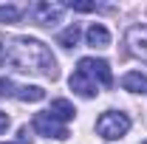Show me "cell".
Listing matches in <instances>:
<instances>
[{
    "label": "cell",
    "instance_id": "obj_1",
    "mask_svg": "<svg viewBox=\"0 0 147 144\" xmlns=\"http://www.w3.org/2000/svg\"><path fill=\"white\" fill-rule=\"evenodd\" d=\"M0 59L6 65H11L14 71H34V73H45V76L57 79V59L40 40H28V37L3 40Z\"/></svg>",
    "mask_w": 147,
    "mask_h": 144
},
{
    "label": "cell",
    "instance_id": "obj_2",
    "mask_svg": "<svg viewBox=\"0 0 147 144\" xmlns=\"http://www.w3.org/2000/svg\"><path fill=\"white\" fill-rule=\"evenodd\" d=\"M127 130H130V119L119 110H108L96 119V133L102 139H122Z\"/></svg>",
    "mask_w": 147,
    "mask_h": 144
},
{
    "label": "cell",
    "instance_id": "obj_3",
    "mask_svg": "<svg viewBox=\"0 0 147 144\" xmlns=\"http://www.w3.org/2000/svg\"><path fill=\"white\" fill-rule=\"evenodd\" d=\"M34 130L40 133V136H48V139H68V130H65V124L62 122H57L51 113H37L34 116Z\"/></svg>",
    "mask_w": 147,
    "mask_h": 144
},
{
    "label": "cell",
    "instance_id": "obj_4",
    "mask_svg": "<svg viewBox=\"0 0 147 144\" xmlns=\"http://www.w3.org/2000/svg\"><path fill=\"white\" fill-rule=\"evenodd\" d=\"M76 71L88 73L91 79H99L102 85H110L113 82V73H110V65L105 59H93V57H85V59H79V68Z\"/></svg>",
    "mask_w": 147,
    "mask_h": 144
},
{
    "label": "cell",
    "instance_id": "obj_5",
    "mask_svg": "<svg viewBox=\"0 0 147 144\" xmlns=\"http://www.w3.org/2000/svg\"><path fill=\"white\" fill-rule=\"evenodd\" d=\"M62 11H65V6L51 3V0H40V3H34V9H31L34 20L42 23V26H54V23H59V20H62Z\"/></svg>",
    "mask_w": 147,
    "mask_h": 144
},
{
    "label": "cell",
    "instance_id": "obj_6",
    "mask_svg": "<svg viewBox=\"0 0 147 144\" xmlns=\"http://www.w3.org/2000/svg\"><path fill=\"white\" fill-rule=\"evenodd\" d=\"M71 90H76V93L85 96V99H91V96L99 93V90H96V82H93L88 73H82V71H74V76H71Z\"/></svg>",
    "mask_w": 147,
    "mask_h": 144
},
{
    "label": "cell",
    "instance_id": "obj_7",
    "mask_svg": "<svg viewBox=\"0 0 147 144\" xmlns=\"http://www.w3.org/2000/svg\"><path fill=\"white\" fill-rule=\"evenodd\" d=\"M127 45L133 54L139 57H147V26H136L127 31Z\"/></svg>",
    "mask_w": 147,
    "mask_h": 144
},
{
    "label": "cell",
    "instance_id": "obj_8",
    "mask_svg": "<svg viewBox=\"0 0 147 144\" xmlns=\"http://www.w3.org/2000/svg\"><path fill=\"white\" fill-rule=\"evenodd\" d=\"M85 40H88V45H91V48H108V45H110V31L105 28V26L93 23L91 28L85 31Z\"/></svg>",
    "mask_w": 147,
    "mask_h": 144
},
{
    "label": "cell",
    "instance_id": "obj_9",
    "mask_svg": "<svg viewBox=\"0 0 147 144\" xmlns=\"http://www.w3.org/2000/svg\"><path fill=\"white\" fill-rule=\"evenodd\" d=\"M122 88L130 93H142V90H147V76L142 71H130L122 76Z\"/></svg>",
    "mask_w": 147,
    "mask_h": 144
},
{
    "label": "cell",
    "instance_id": "obj_10",
    "mask_svg": "<svg viewBox=\"0 0 147 144\" xmlns=\"http://www.w3.org/2000/svg\"><path fill=\"white\" fill-rule=\"evenodd\" d=\"M14 96L20 102H42L45 99V90L40 85H20V88H14Z\"/></svg>",
    "mask_w": 147,
    "mask_h": 144
},
{
    "label": "cell",
    "instance_id": "obj_11",
    "mask_svg": "<svg viewBox=\"0 0 147 144\" xmlns=\"http://www.w3.org/2000/svg\"><path fill=\"white\" fill-rule=\"evenodd\" d=\"M48 113L54 116L57 122H68V119H74V113H76V110H74V105L68 102V99H54Z\"/></svg>",
    "mask_w": 147,
    "mask_h": 144
},
{
    "label": "cell",
    "instance_id": "obj_12",
    "mask_svg": "<svg viewBox=\"0 0 147 144\" xmlns=\"http://www.w3.org/2000/svg\"><path fill=\"white\" fill-rule=\"evenodd\" d=\"M76 40H79V26L74 23V26H68V28L59 34V45H62V48H74Z\"/></svg>",
    "mask_w": 147,
    "mask_h": 144
},
{
    "label": "cell",
    "instance_id": "obj_13",
    "mask_svg": "<svg viewBox=\"0 0 147 144\" xmlns=\"http://www.w3.org/2000/svg\"><path fill=\"white\" fill-rule=\"evenodd\" d=\"M20 9L17 6H0V23H17Z\"/></svg>",
    "mask_w": 147,
    "mask_h": 144
},
{
    "label": "cell",
    "instance_id": "obj_14",
    "mask_svg": "<svg viewBox=\"0 0 147 144\" xmlns=\"http://www.w3.org/2000/svg\"><path fill=\"white\" fill-rule=\"evenodd\" d=\"M65 6L74 9V11H93L96 9V3H88V0H68Z\"/></svg>",
    "mask_w": 147,
    "mask_h": 144
},
{
    "label": "cell",
    "instance_id": "obj_15",
    "mask_svg": "<svg viewBox=\"0 0 147 144\" xmlns=\"http://www.w3.org/2000/svg\"><path fill=\"white\" fill-rule=\"evenodd\" d=\"M0 96H14V82L11 79H0Z\"/></svg>",
    "mask_w": 147,
    "mask_h": 144
},
{
    "label": "cell",
    "instance_id": "obj_16",
    "mask_svg": "<svg viewBox=\"0 0 147 144\" xmlns=\"http://www.w3.org/2000/svg\"><path fill=\"white\" fill-rule=\"evenodd\" d=\"M6 127H9V116L0 110V133H6Z\"/></svg>",
    "mask_w": 147,
    "mask_h": 144
},
{
    "label": "cell",
    "instance_id": "obj_17",
    "mask_svg": "<svg viewBox=\"0 0 147 144\" xmlns=\"http://www.w3.org/2000/svg\"><path fill=\"white\" fill-rule=\"evenodd\" d=\"M142 144H147V141H142Z\"/></svg>",
    "mask_w": 147,
    "mask_h": 144
}]
</instances>
